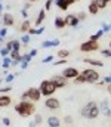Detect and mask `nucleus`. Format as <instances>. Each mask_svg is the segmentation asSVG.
I'll use <instances>...</instances> for the list:
<instances>
[{
	"label": "nucleus",
	"instance_id": "nucleus-1",
	"mask_svg": "<svg viewBox=\"0 0 111 127\" xmlns=\"http://www.w3.org/2000/svg\"><path fill=\"white\" fill-rule=\"evenodd\" d=\"M15 111H16L21 117H28V115L34 114L36 106H34V103H31L30 100H21L19 103L15 105Z\"/></svg>",
	"mask_w": 111,
	"mask_h": 127
},
{
	"label": "nucleus",
	"instance_id": "nucleus-2",
	"mask_svg": "<svg viewBox=\"0 0 111 127\" xmlns=\"http://www.w3.org/2000/svg\"><path fill=\"white\" fill-rule=\"evenodd\" d=\"M81 115H83L84 118H90V120L96 118V117L99 115L98 105H96L95 102H89V103H86V105L81 108Z\"/></svg>",
	"mask_w": 111,
	"mask_h": 127
},
{
	"label": "nucleus",
	"instance_id": "nucleus-3",
	"mask_svg": "<svg viewBox=\"0 0 111 127\" xmlns=\"http://www.w3.org/2000/svg\"><path fill=\"white\" fill-rule=\"evenodd\" d=\"M80 75L83 77L84 83H96V81L99 80V74H98V71L93 69V68H87V69H84Z\"/></svg>",
	"mask_w": 111,
	"mask_h": 127
},
{
	"label": "nucleus",
	"instance_id": "nucleus-4",
	"mask_svg": "<svg viewBox=\"0 0 111 127\" xmlns=\"http://www.w3.org/2000/svg\"><path fill=\"white\" fill-rule=\"evenodd\" d=\"M55 90H56V87H55V84L50 81V80H46V81H41V84H40V87H38V92H40V95L43 96H50L55 93Z\"/></svg>",
	"mask_w": 111,
	"mask_h": 127
},
{
	"label": "nucleus",
	"instance_id": "nucleus-5",
	"mask_svg": "<svg viewBox=\"0 0 111 127\" xmlns=\"http://www.w3.org/2000/svg\"><path fill=\"white\" fill-rule=\"evenodd\" d=\"M22 100H30V102H37L40 97H41V95H40V92H38V89H36V87H30L27 92H24L22 93Z\"/></svg>",
	"mask_w": 111,
	"mask_h": 127
},
{
	"label": "nucleus",
	"instance_id": "nucleus-6",
	"mask_svg": "<svg viewBox=\"0 0 111 127\" xmlns=\"http://www.w3.org/2000/svg\"><path fill=\"white\" fill-rule=\"evenodd\" d=\"M98 49H99V43H98V41H90V40H87V41H84V43L80 44V50H81L83 53L95 52V50H98Z\"/></svg>",
	"mask_w": 111,
	"mask_h": 127
},
{
	"label": "nucleus",
	"instance_id": "nucleus-7",
	"mask_svg": "<svg viewBox=\"0 0 111 127\" xmlns=\"http://www.w3.org/2000/svg\"><path fill=\"white\" fill-rule=\"evenodd\" d=\"M50 81L55 84L56 89H59V87H65V86H67V78L62 77V75H53V77L50 78Z\"/></svg>",
	"mask_w": 111,
	"mask_h": 127
},
{
	"label": "nucleus",
	"instance_id": "nucleus-8",
	"mask_svg": "<svg viewBox=\"0 0 111 127\" xmlns=\"http://www.w3.org/2000/svg\"><path fill=\"white\" fill-rule=\"evenodd\" d=\"M44 105H46V108H49V109H58V108L61 106V103H59V100H58L56 97H47L46 102H44Z\"/></svg>",
	"mask_w": 111,
	"mask_h": 127
},
{
	"label": "nucleus",
	"instance_id": "nucleus-9",
	"mask_svg": "<svg viewBox=\"0 0 111 127\" xmlns=\"http://www.w3.org/2000/svg\"><path fill=\"white\" fill-rule=\"evenodd\" d=\"M61 75L65 77L67 80H68V78H75V77L78 75V71H77V68H65Z\"/></svg>",
	"mask_w": 111,
	"mask_h": 127
},
{
	"label": "nucleus",
	"instance_id": "nucleus-10",
	"mask_svg": "<svg viewBox=\"0 0 111 127\" xmlns=\"http://www.w3.org/2000/svg\"><path fill=\"white\" fill-rule=\"evenodd\" d=\"M53 3H55V4L61 9V10H67V9L73 4L74 1H73V0H55Z\"/></svg>",
	"mask_w": 111,
	"mask_h": 127
},
{
	"label": "nucleus",
	"instance_id": "nucleus-11",
	"mask_svg": "<svg viewBox=\"0 0 111 127\" xmlns=\"http://www.w3.org/2000/svg\"><path fill=\"white\" fill-rule=\"evenodd\" d=\"M3 25L7 28V27H12L13 24H15V18H13V15L12 13H4L3 15Z\"/></svg>",
	"mask_w": 111,
	"mask_h": 127
},
{
	"label": "nucleus",
	"instance_id": "nucleus-12",
	"mask_svg": "<svg viewBox=\"0 0 111 127\" xmlns=\"http://www.w3.org/2000/svg\"><path fill=\"white\" fill-rule=\"evenodd\" d=\"M98 109H99V112L102 111V112H104V115H105L107 118H108V117L111 115V111H110V102H108V100H104V102H102V103H101V105L98 106Z\"/></svg>",
	"mask_w": 111,
	"mask_h": 127
},
{
	"label": "nucleus",
	"instance_id": "nucleus-13",
	"mask_svg": "<svg viewBox=\"0 0 111 127\" xmlns=\"http://www.w3.org/2000/svg\"><path fill=\"white\" fill-rule=\"evenodd\" d=\"M65 21V25H70V27H77L78 25V19L75 18V15H67L64 18Z\"/></svg>",
	"mask_w": 111,
	"mask_h": 127
},
{
	"label": "nucleus",
	"instance_id": "nucleus-14",
	"mask_svg": "<svg viewBox=\"0 0 111 127\" xmlns=\"http://www.w3.org/2000/svg\"><path fill=\"white\" fill-rule=\"evenodd\" d=\"M47 126L49 127H61V121L56 115H50L47 118Z\"/></svg>",
	"mask_w": 111,
	"mask_h": 127
},
{
	"label": "nucleus",
	"instance_id": "nucleus-15",
	"mask_svg": "<svg viewBox=\"0 0 111 127\" xmlns=\"http://www.w3.org/2000/svg\"><path fill=\"white\" fill-rule=\"evenodd\" d=\"M44 18H46V10L44 9H41L40 12H38V15H37V18H36V25L37 27H41V24H43V21H44Z\"/></svg>",
	"mask_w": 111,
	"mask_h": 127
},
{
	"label": "nucleus",
	"instance_id": "nucleus-16",
	"mask_svg": "<svg viewBox=\"0 0 111 127\" xmlns=\"http://www.w3.org/2000/svg\"><path fill=\"white\" fill-rule=\"evenodd\" d=\"M10 97L7 95H1L0 96V108H4V106H9L10 105Z\"/></svg>",
	"mask_w": 111,
	"mask_h": 127
},
{
	"label": "nucleus",
	"instance_id": "nucleus-17",
	"mask_svg": "<svg viewBox=\"0 0 111 127\" xmlns=\"http://www.w3.org/2000/svg\"><path fill=\"white\" fill-rule=\"evenodd\" d=\"M65 27V21H64V18H61V16H56L55 18V28H58V30H62Z\"/></svg>",
	"mask_w": 111,
	"mask_h": 127
},
{
	"label": "nucleus",
	"instance_id": "nucleus-18",
	"mask_svg": "<svg viewBox=\"0 0 111 127\" xmlns=\"http://www.w3.org/2000/svg\"><path fill=\"white\" fill-rule=\"evenodd\" d=\"M30 28H31V21H28V19H25V21L21 24V27H19V30L22 32H28Z\"/></svg>",
	"mask_w": 111,
	"mask_h": 127
},
{
	"label": "nucleus",
	"instance_id": "nucleus-19",
	"mask_svg": "<svg viewBox=\"0 0 111 127\" xmlns=\"http://www.w3.org/2000/svg\"><path fill=\"white\" fill-rule=\"evenodd\" d=\"M44 32V27H38V28H30L28 30V35H38Z\"/></svg>",
	"mask_w": 111,
	"mask_h": 127
},
{
	"label": "nucleus",
	"instance_id": "nucleus-20",
	"mask_svg": "<svg viewBox=\"0 0 111 127\" xmlns=\"http://www.w3.org/2000/svg\"><path fill=\"white\" fill-rule=\"evenodd\" d=\"M104 34H105V32L102 31V30H98L95 34H92V35H90V38H89V40H90V41H98V40H99Z\"/></svg>",
	"mask_w": 111,
	"mask_h": 127
},
{
	"label": "nucleus",
	"instance_id": "nucleus-21",
	"mask_svg": "<svg viewBox=\"0 0 111 127\" xmlns=\"http://www.w3.org/2000/svg\"><path fill=\"white\" fill-rule=\"evenodd\" d=\"M83 61H84L86 64L95 65V66H102V61H98V59H92V58H84Z\"/></svg>",
	"mask_w": 111,
	"mask_h": 127
},
{
	"label": "nucleus",
	"instance_id": "nucleus-22",
	"mask_svg": "<svg viewBox=\"0 0 111 127\" xmlns=\"http://www.w3.org/2000/svg\"><path fill=\"white\" fill-rule=\"evenodd\" d=\"M98 6H96V3L95 1H90L89 3V13H92V15H96L98 13Z\"/></svg>",
	"mask_w": 111,
	"mask_h": 127
},
{
	"label": "nucleus",
	"instance_id": "nucleus-23",
	"mask_svg": "<svg viewBox=\"0 0 111 127\" xmlns=\"http://www.w3.org/2000/svg\"><path fill=\"white\" fill-rule=\"evenodd\" d=\"M10 47H12V50L19 52V49H21V41H19V40H12V41H10ZM12 50H10V52H12Z\"/></svg>",
	"mask_w": 111,
	"mask_h": 127
},
{
	"label": "nucleus",
	"instance_id": "nucleus-24",
	"mask_svg": "<svg viewBox=\"0 0 111 127\" xmlns=\"http://www.w3.org/2000/svg\"><path fill=\"white\" fill-rule=\"evenodd\" d=\"M95 3H96V6H98V9H104L108 3H110V0H93Z\"/></svg>",
	"mask_w": 111,
	"mask_h": 127
},
{
	"label": "nucleus",
	"instance_id": "nucleus-25",
	"mask_svg": "<svg viewBox=\"0 0 111 127\" xmlns=\"http://www.w3.org/2000/svg\"><path fill=\"white\" fill-rule=\"evenodd\" d=\"M68 55H70V52H68L67 49H62V50H59V52L56 53V56H59L61 59H65V58H67Z\"/></svg>",
	"mask_w": 111,
	"mask_h": 127
},
{
	"label": "nucleus",
	"instance_id": "nucleus-26",
	"mask_svg": "<svg viewBox=\"0 0 111 127\" xmlns=\"http://www.w3.org/2000/svg\"><path fill=\"white\" fill-rule=\"evenodd\" d=\"M41 47H43V49L53 47V41H52V40H46V41H43V43H41Z\"/></svg>",
	"mask_w": 111,
	"mask_h": 127
},
{
	"label": "nucleus",
	"instance_id": "nucleus-27",
	"mask_svg": "<svg viewBox=\"0 0 111 127\" xmlns=\"http://www.w3.org/2000/svg\"><path fill=\"white\" fill-rule=\"evenodd\" d=\"M10 61H12V59H10L9 56H4V58H3V68H4V69L10 66Z\"/></svg>",
	"mask_w": 111,
	"mask_h": 127
},
{
	"label": "nucleus",
	"instance_id": "nucleus-28",
	"mask_svg": "<svg viewBox=\"0 0 111 127\" xmlns=\"http://www.w3.org/2000/svg\"><path fill=\"white\" fill-rule=\"evenodd\" d=\"M33 121L36 123V126H38V124H41V123H43V117H41L40 114H36V115H34V120H33Z\"/></svg>",
	"mask_w": 111,
	"mask_h": 127
},
{
	"label": "nucleus",
	"instance_id": "nucleus-29",
	"mask_svg": "<svg viewBox=\"0 0 111 127\" xmlns=\"http://www.w3.org/2000/svg\"><path fill=\"white\" fill-rule=\"evenodd\" d=\"M21 43H24V44H28L30 43V35L28 34H24L22 37H21V40H19Z\"/></svg>",
	"mask_w": 111,
	"mask_h": 127
},
{
	"label": "nucleus",
	"instance_id": "nucleus-30",
	"mask_svg": "<svg viewBox=\"0 0 111 127\" xmlns=\"http://www.w3.org/2000/svg\"><path fill=\"white\" fill-rule=\"evenodd\" d=\"M86 16H87V15H86V12H78V15H75V18H77L78 21H84V19H86Z\"/></svg>",
	"mask_w": 111,
	"mask_h": 127
},
{
	"label": "nucleus",
	"instance_id": "nucleus-31",
	"mask_svg": "<svg viewBox=\"0 0 111 127\" xmlns=\"http://www.w3.org/2000/svg\"><path fill=\"white\" fill-rule=\"evenodd\" d=\"M101 55H102L104 58H110L111 56V50L110 49H104V50H101Z\"/></svg>",
	"mask_w": 111,
	"mask_h": 127
},
{
	"label": "nucleus",
	"instance_id": "nucleus-32",
	"mask_svg": "<svg viewBox=\"0 0 111 127\" xmlns=\"http://www.w3.org/2000/svg\"><path fill=\"white\" fill-rule=\"evenodd\" d=\"M53 1H55V0H46V4H44V10H49V9L52 7Z\"/></svg>",
	"mask_w": 111,
	"mask_h": 127
},
{
	"label": "nucleus",
	"instance_id": "nucleus-33",
	"mask_svg": "<svg viewBox=\"0 0 111 127\" xmlns=\"http://www.w3.org/2000/svg\"><path fill=\"white\" fill-rule=\"evenodd\" d=\"M1 123H3V126H6V127L10 126V120H9L7 117H3V118H1Z\"/></svg>",
	"mask_w": 111,
	"mask_h": 127
},
{
	"label": "nucleus",
	"instance_id": "nucleus-34",
	"mask_svg": "<svg viewBox=\"0 0 111 127\" xmlns=\"http://www.w3.org/2000/svg\"><path fill=\"white\" fill-rule=\"evenodd\" d=\"M101 30H102L104 32H108V31H110V24H108V22H104V24H102V28H101Z\"/></svg>",
	"mask_w": 111,
	"mask_h": 127
},
{
	"label": "nucleus",
	"instance_id": "nucleus-35",
	"mask_svg": "<svg viewBox=\"0 0 111 127\" xmlns=\"http://www.w3.org/2000/svg\"><path fill=\"white\" fill-rule=\"evenodd\" d=\"M53 61V55H47L44 59H43V64H49V62H52Z\"/></svg>",
	"mask_w": 111,
	"mask_h": 127
},
{
	"label": "nucleus",
	"instance_id": "nucleus-36",
	"mask_svg": "<svg viewBox=\"0 0 111 127\" xmlns=\"http://www.w3.org/2000/svg\"><path fill=\"white\" fill-rule=\"evenodd\" d=\"M6 35H7V28H6V27L0 28V37H3V38H4Z\"/></svg>",
	"mask_w": 111,
	"mask_h": 127
},
{
	"label": "nucleus",
	"instance_id": "nucleus-37",
	"mask_svg": "<svg viewBox=\"0 0 111 127\" xmlns=\"http://www.w3.org/2000/svg\"><path fill=\"white\" fill-rule=\"evenodd\" d=\"M13 78H15V74H7V75H6V78H4V81H6V83H10Z\"/></svg>",
	"mask_w": 111,
	"mask_h": 127
},
{
	"label": "nucleus",
	"instance_id": "nucleus-38",
	"mask_svg": "<svg viewBox=\"0 0 111 127\" xmlns=\"http://www.w3.org/2000/svg\"><path fill=\"white\" fill-rule=\"evenodd\" d=\"M0 55L4 58V56H7V55H9V50H7L6 47H3V49H0Z\"/></svg>",
	"mask_w": 111,
	"mask_h": 127
},
{
	"label": "nucleus",
	"instance_id": "nucleus-39",
	"mask_svg": "<svg viewBox=\"0 0 111 127\" xmlns=\"http://www.w3.org/2000/svg\"><path fill=\"white\" fill-rule=\"evenodd\" d=\"M64 121H65L67 124H73V117H70V115H65V118H64Z\"/></svg>",
	"mask_w": 111,
	"mask_h": 127
},
{
	"label": "nucleus",
	"instance_id": "nucleus-40",
	"mask_svg": "<svg viewBox=\"0 0 111 127\" xmlns=\"http://www.w3.org/2000/svg\"><path fill=\"white\" fill-rule=\"evenodd\" d=\"M74 81H75V83H77V84H78V83H84V80H83V77H81V75H80V74H78V75H77V77H75V80H74Z\"/></svg>",
	"mask_w": 111,
	"mask_h": 127
},
{
	"label": "nucleus",
	"instance_id": "nucleus-41",
	"mask_svg": "<svg viewBox=\"0 0 111 127\" xmlns=\"http://www.w3.org/2000/svg\"><path fill=\"white\" fill-rule=\"evenodd\" d=\"M19 66H21V69H25V68L28 66V62H24V61H22V62H19Z\"/></svg>",
	"mask_w": 111,
	"mask_h": 127
},
{
	"label": "nucleus",
	"instance_id": "nucleus-42",
	"mask_svg": "<svg viewBox=\"0 0 111 127\" xmlns=\"http://www.w3.org/2000/svg\"><path fill=\"white\" fill-rule=\"evenodd\" d=\"M10 86H7V87H3V89H0V93H4V92H10Z\"/></svg>",
	"mask_w": 111,
	"mask_h": 127
},
{
	"label": "nucleus",
	"instance_id": "nucleus-43",
	"mask_svg": "<svg viewBox=\"0 0 111 127\" xmlns=\"http://www.w3.org/2000/svg\"><path fill=\"white\" fill-rule=\"evenodd\" d=\"M110 83H111V77L110 75H107V77L104 78V84H110Z\"/></svg>",
	"mask_w": 111,
	"mask_h": 127
},
{
	"label": "nucleus",
	"instance_id": "nucleus-44",
	"mask_svg": "<svg viewBox=\"0 0 111 127\" xmlns=\"http://www.w3.org/2000/svg\"><path fill=\"white\" fill-rule=\"evenodd\" d=\"M30 7H31V3H30V1H27V3H25V6H24V10H27V12H28V9H30Z\"/></svg>",
	"mask_w": 111,
	"mask_h": 127
},
{
	"label": "nucleus",
	"instance_id": "nucleus-45",
	"mask_svg": "<svg viewBox=\"0 0 111 127\" xmlns=\"http://www.w3.org/2000/svg\"><path fill=\"white\" fill-rule=\"evenodd\" d=\"M28 55H30L31 58H34V56H36V55H37V50H36V49H33V50H31V52H30Z\"/></svg>",
	"mask_w": 111,
	"mask_h": 127
},
{
	"label": "nucleus",
	"instance_id": "nucleus-46",
	"mask_svg": "<svg viewBox=\"0 0 111 127\" xmlns=\"http://www.w3.org/2000/svg\"><path fill=\"white\" fill-rule=\"evenodd\" d=\"M21 15H22V16H24V18H25V19H27V16H28V12H27V10H24V9H22V10H21Z\"/></svg>",
	"mask_w": 111,
	"mask_h": 127
},
{
	"label": "nucleus",
	"instance_id": "nucleus-47",
	"mask_svg": "<svg viewBox=\"0 0 111 127\" xmlns=\"http://www.w3.org/2000/svg\"><path fill=\"white\" fill-rule=\"evenodd\" d=\"M64 64H65V59H59V61L55 62V65H64Z\"/></svg>",
	"mask_w": 111,
	"mask_h": 127
},
{
	"label": "nucleus",
	"instance_id": "nucleus-48",
	"mask_svg": "<svg viewBox=\"0 0 111 127\" xmlns=\"http://www.w3.org/2000/svg\"><path fill=\"white\" fill-rule=\"evenodd\" d=\"M52 41H53V47L59 44V38H55V40H52Z\"/></svg>",
	"mask_w": 111,
	"mask_h": 127
},
{
	"label": "nucleus",
	"instance_id": "nucleus-49",
	"mask_svg": "<svg viewBox=\"0 0 111 127\" xmlns=\"http://www.w3.org/2000/svg\"><path fill=\"white\" fill-rule=\"evenodd\" d=\"M16 65H19V62H16V61H10V66H16Z\"/></svg>",
	"mask_w": 111,
	"mask_h": 127
},
{
	"label": "nucleus",
	"instance_id": "nucleus-50",
	"mask_svg": "<svg viewBox=\"0 0 111 127\" xmlns=\"http://www.w3.org/2000/svg\"><path fill=\"white\" fill-rule=\"evenodd\" d=\"M28 127H36V123H34V121H31V123L28 124Z\"/></svg>",
	"mask_w": 111,
	"mask_h": 127
},
{
	"label": "nucleus",
	"instance_id": "nucleus-51",
	"mask_svg": "<svg viewBox=\"0 0 111 127\" xmlns=\"http://www.w3.org/2000/svg\"><path fill=\"white\" fill-rule=\"evenodd\" d=\"M1 10H3V4L0 3V12H1Z\"/></svg>",
	"mask_w": 111,
	"mask_h": 127
},
{
	"label": "nucleus",
	"instance_id": "nucleus-52",
	"mask_svg": "<svg viewBox=\"0 0 111 127\" xmlns=\"http://www.w3.org/2000/svg\"><path fill=\"white\" fill-rule=\"evenodd\" d=\"M3 40H4V38H3V37H0V43H1V41H3Z\"/></svg>",
	"mask_w": 111,
	"mask_h": 127
},
{
	"label": "nucleus",
	"instance_id": "nucleus-53",
	"mask_svg": "<svg viewBox=\"0 0 111 127\" xmlns=\"http://www.w3.org/2000/svg\"><path fill=\"white\" fill-rule=\"evenodd\" d=\"M28 1H30V3H31V1H36V0H28Z\"/></svg>",
	"mask_w": 111,
	"mask_h": 127
},
{
	"label": "nucleus",
	"instance_id": "nucleus-54",
	"mask_svg": "<svg viewBox=\"0 0 111 127\" xmlns=\"http://www.w3.org/2000/svg\"><path fill=\"white\" fill-rule=\"evenodd\" d=\"M73 1H78V0H73Z\"/></svg>",
	"mask_w": 111,
	"mask_h": 127
},
{
	"label": "nucleus",
	"instance_id": "nucleus-55",
	"mask_svg": "<svg viewBox=\"0 0 111 127\" xmlns=\"http://www.w3.org/2000/svg\"><path fill=\"white\" fill-rule=\"evenodd\" d=\"M0 27H1V22H0Z\"/></svg>",
	"mask_w": 111,
	"mask_h": 127
},
{
	"label": "nucleus",
	"instance_id": "nucleus-56",
	"mask_svg": "<svg viewBox=\"0 0 111 127\" xmlns=\"http://www.w3.org/2000/svg\"><path fill=\"white\" fill-rule=\"evenodd\" d=\"M0 44H1V43H0Z\"/></svg>",
	"mask_w": 111,
	"mask_h": 127
},
{
	"label": "nucleus",
	"instance_id": "nucleus-57",
	"mask_svg": "<svg viewBox=\"0 0 111 127\" xmlns=\"http://www.w3.org/2000/svg\"><path fill=\"white\" fill-rule=\"evenodd\" d=\"M0 13H1V12H0Z\"/></svg>",
	"mask_w": 111,
	"mask_h": 127
}]
</instances>
